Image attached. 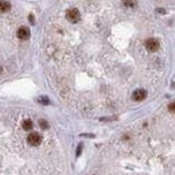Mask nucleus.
Returning <instances> with one entry per match:
<instances>
[{"label":"nucleus","mask_w":175,"mask_h":175,"mask_svg":"<svg viewBox=\"0 0 175 175\" xmlns=\"http://www.w3.org/2000/svg\"><path fill=\"white\" fill-rule=\"evenodd\" d=\"M81 150H82V144H80L78 148H77V156H78V155L81 154Z\"/></svg>","instance_id":"obj_12"},{"label":"nucleus","mask_w":175,"mask_h":175,"mask_svg":"<svg viewBox=\"0 0 175 175\" xmlns=\"http://www.w3.org/2000/svg\"><path fill=\"white\" fill-rule=\"evenodd\" d=\"M66 18H67L69 22L77 23L81 19V15H80V11L77 10V8H70V10H67V12H66Z\"/></svg>","instance_id":"obj_1"},{"label":"nucleus","mask_w":175,"mask_h":175,"mask_svg":"<svg viewBox=\"0 0 175 175\" xmlns=\"http://www.w3.org/2000/svg\"><path fill=\"white\" fill-rule=\"evenodd\" d=\"M16 35H18L19 39H22V41H26V39L30 38V30H28L27 27H20L18 30V33H16Z\"/></svg>","instance_id":"obj_5"},{"label":"nucleus","mask_w":175,"mask_h":175,"mask_svg":"<svg viewBox=\"0 0 175 175\" xmlns=\"http://www.w3.org/2000/svg\"><path fill=\"white\" fill-rule=\"evenodd\" d=\"M168 111H170L171 113H175V101L171 102V104L168 105Z\"/></svg>","instance_id":"obj_11"},{"label":"nucleus","mask_w":175,"mask_h":175,"mask_svg":"<svg viewBox=\"0 0 175 175\" xmlns=\"http://www.w3.org/2000/svg\"><path fill=\"white\" fill-rule=\"evenodd\" d=\"M0 7H2V12H7L8 10H10V3L8 2H5V0H3L2 3H0Z\"/></svg>","instance_id":"obj_7"},{"label":"nucleus","mask_w":175,"mask_h":175,"mask_svg":"<svg viewBox=\"0 0 175 175\" xmlns=\"http://www.w3.org/2000/svg\"><path fill=\"white\" fill-rule=\"evenodd\" d=\"M27 142H28V144H30V145L35 147V145H39V144H41L42 137H41V135H39V133H36V132H33V133L28 135Z\"/></svg>","instance_id":"obj_2"},{"label":"nucleus","mask_w":175,"mask_h":175,"mask_svg":"<svg viewBox=\"0 0 175 175\" xmlns=\"http://www.w3.org/2000/svg\"><path fill=\"white\" fill-rule=\"evenodd\" d=\"M39 125H41V128H43V130H47V128H48V123L46 121V120H43V119L39 120Z\"/></svg>","instance_id":"obj_9"},{"label":"nucleus","mask_w":175,"mask_h":175,"mask_svg":"<svg viewBox=\"0 0 175 175\" xmlns=\"http://www.w3.org/2000/svg\"><path fill=\"white\" fill-rule=\"evenodd\" d=\"M38 101H39V102H42L43 105H47V104H48V100L46 98V97H39Z\"/></svg>","instance_id":"obj_10"},{"label":"nucleus","mask_w":175,"mask_h":175,"mask_svg":"<svg viewBox=\"0 0 175 175\" xmlns=\"http://www.w3.org/2000/svg\"><path fill=\"white\" fill-rule=\"evenodd\" d=\"M123 5L124 7H135L136 5V0H123Z\"/></svg>","instance_id":"obj_8"},{"label":"nucleus","mask_w":175,"mask_h":175,"mask_svg":"<svg viewBox=\"0 0 175 175\" xmlns=\"http://www.w3.org/2000/svg\"><path fill=\"white\" fill-rule=\"evenodd\" d=\"M145 97H147V92H145L144 89H137V90H135L133 94H132V98H133L135 101H143Z\"/></svg>","instance_id":"obj_4"},{"label":"nucleus","mask_w":175,"mask_h":175,"mask_svg":"<svg viewBox=\"0 0 175 175\" xmlns=\"http://www.w3.org/2000/svg\"><path fill=\"white\" fill-rule=\"evenodd\" d=\"M22 127H23V130H26V131L31 130V128H33V121H31V120H24V121L22 123Z\"/></svg>","instance_id":"obj_6"},{"label":"nucleus","mask_w":175,"mask_h":175,"mask_svg":"<svg viewBox=\"0 0 175 175\" xmlns=\"http://www.w3.org/2000/svg\"><path fill=\"white\" fill-rule=\"evenodd\" d=\"M144 45H145V47H147V50H150V51H156L158 48H159V42L155 38H148L147 41L144 42Z\"/></svg>","instance_id":"obj_3"}]
</instances>
